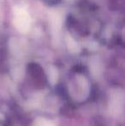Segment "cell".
Here are the masks:
<instances>
[{"mask_svg": "<svg viewBox=\"0 0 125 126\" xmlns=\"http://www.w3.org/2000/svg\"><path fill=\"white\" fill-rule=\"evenodd\" d=\"M14 24L19 31L25 33L29 29L31 25L30 16L23 8L16 7L14 10Z\"/></svg>", "mask_w": 125, "mask_h": 126, "instance_id": "6da1fadb", "label": "cell"}]
</instances>
